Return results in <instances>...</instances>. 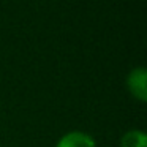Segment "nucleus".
<instances>
[{
  "mask_svg": "<svg viewBox=\"0 0 147 147\" xmlns=\"http://www.w3.org/2000/svg\"><path fill=\"white\" fill-rule=\"evenodd\" d=\"M120 147H147V134L142 130H128L120 138Z\"/></svg>",
  "mask_w": 147,
  "mask_h": 147,
  "instance_id": "3",
  "label": "nucleus"
},
{
  "mask_svg": "<svg viewBox=\"0 0 147 147\" xmlns=\"http://www.w3.org/2000/svg\"><path fill=\"white\" fill-rule=\"evenodd\" d=\"M127 87L130 93L141 103L147 101V71L144 67H136L128 73Z\"/></svg>",
  "mask_w": 147,
  "mask_h": 147,
  "instance_id": "1",
  "label": "nucleus"
},
{
  "mask_svg": "<svg viewBox=\"0 0 147 147\" xmlns=\"http://www.w3.org/2000/svg\"><path fill=\"white\" fill-rule=\"evenodd\" d=\"M55 147H96V142L90 134L84 131H68L60 138Z\"/></svg>",
  "mask_w": 147,
  "mask_h": 147,
  "instance_id": "2",
  "label": "nucleus"
}]
</instances>
